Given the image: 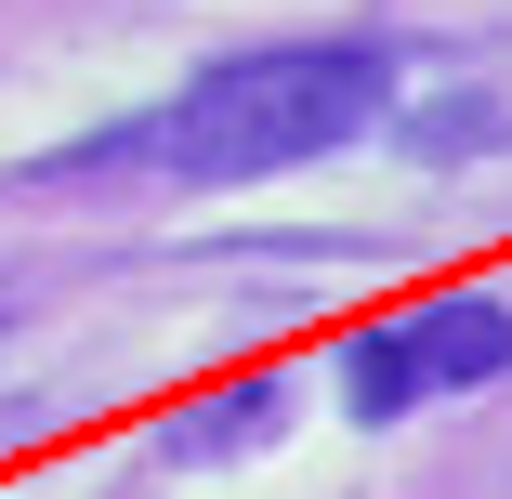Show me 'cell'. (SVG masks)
Listing matches in <instances>:
<instances>
[{"instance_id":"cell-1","label":"cell","mask_w":512,"mask_h":499,"mask_svg":"<svg viewBox=\"0 0 512 499\" xmlns=\"http://www.w3.org/2000/svg\"><path fill=\"white\" fill-rule=\"evenodd\" d=\"M381 106H394V53L381 40H276V53L197 66L132 132V158H158L184 184H263V171H302V158L381 132Z\"/></svg>"},{"instance_id":"cell-2","label":"cell","mask_w":512,"mask_h":499,"mask_svg":"<svg viewBox=\"0 0 512 499\" xmlns=\"http://www.w3.org/2000/svg\"><path fill=\"white\" fill-rule=\"evenodd\" d=\"M499 368H512V303L460 289V303H421V316L342 342V408H355V421H407L421 394H473V381H499Z\"/></svg>"},{"instance_id":"cell-3","label":"cell","mask_w":512,"mask_h":499,"mask_svg":"<svg viewBox=\"0 0 512 499\" xmlns=\"http://www.w3.org/2000/svg\"><path fill=\"white\" fill-rule=\"evenodd\" d=\"M276 394H289V381H237L224 408L171 421V447H184V460H237V447H263V434H276Z\"/></svg>"},{"instance_id":"cell-4","label":"cell","mask_w":512,"mask_h":499,"mask_svg":"<svg viewBox=\"0 0 512 499\" xmlns=\"http://www.w3.org/2000/svg\"><path fill=\"white\" fill-rule=\"evenodd\" d=\"M0 316H14V303H0Z\"/></svg>"}]
</instances>
